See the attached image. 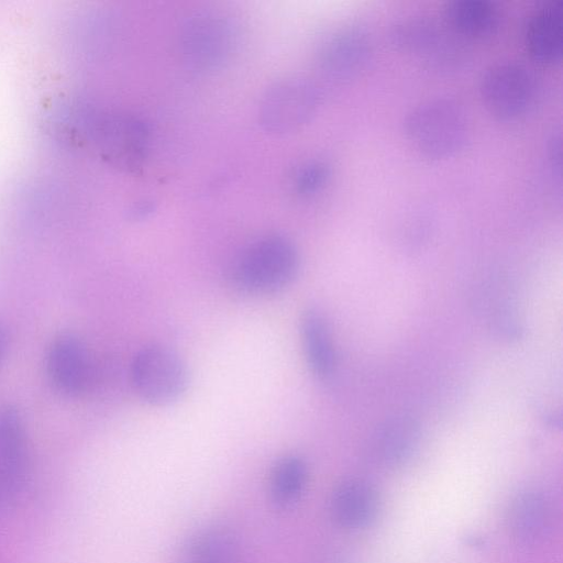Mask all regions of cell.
<instances>
[{
  "instance_id": "1",
  "label": "cell",
  "mask_w": 563,
  "mask_h": 563,
  "mask_svg": "<svg viewBox=\"0 0 563 563\" xmlns=\"http://www.w3.org/2000/svg\"><path fill=\"white\" fill-rule=\"evenodd\" d=\"M411 145L427 157L444 158L466 142L470 122L463 103L450 96H435L412 107L404 120Z\"/></svg>"
},
{
  "instance_id": "2",
  "label": "cell",
  "mask_w": 563,
  "mask_h": 563,
  "mask_svg": "<svg viewBox=\"0 0 563 563\" xmlns=\"http://www.w3.org/2000/svg\"><path fill=\"white\" fill-rule=\"evenodd\" d=\"M299 254L291 240L279 234L262 236L250 243L236 257L231 278L240 290L274 294L288 286L297 276Z\"/></svg>"
},
{
  "instance_id": "3",
  "label": "cell",
  "mask_w": 563,
  "mask_h": 563,
  "mask_svg": "<svg viewBox=\"0 0 563 563\" xmlns=\"http://www.w3.org/2000/svg\"><path fill=\"white\" fill-rule=\"evenodd\" d=\"M82 131L98 153L117 167L133 170L145 157L148 128L133 114L92 111L84 119Z\"/></svg>"
},
{
  "instance_id": "4",
  "label": "cell",
  "mask_w": 563,
  "mask_h": 563,
  "mask_svg": "<svg viewBox=\"0 0 563 563\" xmlns=\"http://www.w3.org/2000/svg\"><path fill=\"white\" fill-rule=\"evenodd\" d=\"M131 382L144 401L163 406L177 400L188 384L187 368L181 358L163 345L141 349L131 363Z\"/></svg>"
},
{
  "instance_id": "5",
  "label": "cell",
  "mask_w": 563,
  "mask_h": 563,
  "mask_svg": "<svg viewBox=\"0 0 563 563\" xmlns=\"http://www.w3.org/2000/svg\"><path fill=\"white\" fill-rule=\"evenodd\" d=\"M479 92L490 113L505 120L515 119L526 113L534 101L536 76L521 62L500 60L483 71Z\"/></svg>"
},
{
  "instance_id": "6",
  "label": "cell",
  "mask_w": 563,
  "mask_h": 563,
  "mask_svg": "<svg viewBox=\"0 0 563 563\" xmlns=\"http://www.w3.org/2000/svg\"><path fill=\"white\" fill-rule=\"evenodd\" d=\"M319 101V91L311 81L298 77L279 80L263 96L261 123L272 133L291 132L311 119Z\"/></svg>"
},
{
  "instance_id": "7",
  "label": "cell",
  "mask_w": 563,
  "mask_h": 563,
  "mask_svg": "<svg viewBox=\"0 0 563 563\" xmlns=\"http://www.w3.org/2000/svg\"><path fill=\"white\" fill-rule=\"evenodd\" d=\"M236 29L229 18L203 13L188 21L181 36L186 62L195 69L222 66L236 46Z\"/></svg>"
},
{
  "instance_id": "8",
  "label": "cell",
  "mask_w": 563,
  "mask_h": 563,
  "mask_svg": "<svg viewBox=\"0 0 563 563\" xmlns=\"http://www.w3.org/2000/svg\"><path fill=\"white\" fill-rule=\"evenodd\" d=\"M389 35L399 49L427 57L438 65L454 58L456 43L446 37L433 16L422 13L402 15L391 23Z\"/></svg>"
},
{
  "instance_id": "9",
  "label": "cell",
  "mask_w": 563,
  "mask_h": 563,
  "mask_svg": "<svg viewBox=\"0 0 563 563\" xmlns=\"http://www.w3.org/2000/svg\"><path fill=\"white\" fill-rule=\"evenodd\" d=\"M46 373L54 388L66 396H78L90 382L91 366L82 341L70 332L56 335L46 354Z\"/></svg>"
},
{
  "instance_id": "10",
  "label": "cell",
  "mask_w": 563,
  "mask_h": 563,
  "mask_svg": "<svg viewBox=\"0 0 563 563\" xmlns=\"http://www.w3.org/2000/svg\"><path fill=\"white\" fill-rule=\"evenodd\" d=\"M27 463L26 435L16 407L0 408V506L22 485Z\"/></svg>"
},
{
  "instance_id": "11",
  "label": "cell",
  "mask_w": 563,
  "mask_h": 563,
  "mask_svg": "<svg viewBox=\"0 0 563 563\" xmlns=\"http://www.w3.org/2000/svg\"><path fill=\"white\" fill-rule=\"evenodd\" d=\"M372 53L368 34L362 27L350 25L330 35L318 54L321 71L332 79H346L358 74Z\"/></svg>"
},
{
  "instance_id": "12",
  "label": "cell",
  "mask_w": 563,
  "mask_h": 563,
  "mask_svg": "<svg viewBox=\"0 0 563 563\" xmlns=\"http://www.w3.org/2000/svg\"><path fill=\"white\" fill-rule=\"evenodd\" d=\"M380 500L377 490L368 482L351 478L339 484L330 499V512L342 528L361 530L377 518Z\"/></svg>"
},
{
  "instance_id": "13",
  "label": "cell",
  "mask_w": 563,
  "mask_h": 563,
  "mask_svg": "<svg viewBox=\"0 0 563 563\" xmlns=\"http://www.w3.org/2000/svg\"><path fill=\"white\" fill-rule=\"evenodd\" d=\"M529 53L541 62H555L563 49V1L547 0L529 14L525 27Z\"/></svg>"
},
{
  "instance_id": "14",
  "label": "cell",
  "mask_w": 563,
  "mask_h": 563,
  "mask_svg": "<svg viewBox=\"0 0 563 563\" xmlns=\"http://www.w3.org/2000/svg\"><path fill=\"white\" fill-rule=\"evenodd\" d=\"M511 533L523 542L543 538L551 527L552 507L548 497L537 489L518 493L508 509Z\"/></svg>"
},
{
  "instance_id": "15",
  "label": "cell",
  "mask_w": 563,
  "mask_h": 563,
  "mask_svg": "<svg viewBox=\"0 0 563 563\" xmlns=\"http://www.w3.org/2000/svg\"><path fill=\"white\" fill-rule=\"evenodd\" d=\"M301 341L308 365L312 373L325 379L335 366V354L328 322L317 309H308L300 321Z\"/></svg>"
},
{
  "instance_id": "16",
  "label": "cell",
  "mask_w": 563,
  "mask_h": 563,
  "mask_svg": "<svg viewBox=\"0 0 563 563\" xmlns=\"http://www.w3.org/2000/svg\"><path fill=\"white\" fill-rule=\"evenodd\" d=\"M444 19L452 32L468 37H485L496 31L499 11L489 0H451Z\"/></svg>"
},
{
  "instance_id": "17",
  "label": "cell",
  "mask_w": 563,
  "mask_h": 563,
  "mask_svg": "<svg viewBox=\"0 0 563 563\" xmlns=\"http://www.w3.org/2000/svg\"><path fill=\"white\" fill-rule=\"evenodd\" d=\"M419 428L410 418H398L386 424L376 441V454L387 466L406 463L418 445Z\"/></svg>"
},
{
  "instance_id": "18",
  "label": "cell",
  "mask_w": 563,
  "mask_h": 563,
  "mask_svg": "<svg viewBox=\"0 0 563 563\" xmlns=\"http://www.w3.org/2000/svg\"><path fill=\"white\" fill-rule=\"evenodd\" d=\"M308 471L302 459L287 455L279 459L272 468L269 495L279 507L294 505L301 496L307 484Z\"/></svg>"
},
{
  "instance_id": "19",
  "label": "cell",
  "mask_w": 563,
  "mask_h": 563,
  "mask_svg": "<svg viewBox=\"0 0 563 563\" xmlns=\"http://www.w3.org/2000/svg\"><path fill=\"white\" fill-rule=\"evenodd\" d=\"M329 178L330 166L323 161H311L296 170L294 187L300 196H312L327 185Z\"/></svg>"
},
{
  "instance_id": "20",
  "label": "cell",
  "mask_w": 563,
  "mask_h": 563,
  "mask_svg": "<svg viewBox=\"0 0 563 563\" xmlns=\"http://www.w3.org/2000/svg\"><path fill=\"white\" fill-rule=\"evenodd\" d=\"M549 155L550 159L553 162L555 166L560 168L561 166V157H562V145H561V134L560 132L553 133L549 140Z\"/></svg>"
},
{
  "instance_id": "21",
  "label": "cell",
  "mask_w": 563,
  "mask_h": 563,
  "mask_svg": "<svg viewBox=\"0 0 563 563\" xmlns=\"http://www.w3.org/2000/svg\"><path fill=\"white\" fill-rule=\"evenodd\" d=\"M7 345V334L3 327L0 323V365L2 364L3 358L5 356Z\"/></svg>"
}]
</instances>
